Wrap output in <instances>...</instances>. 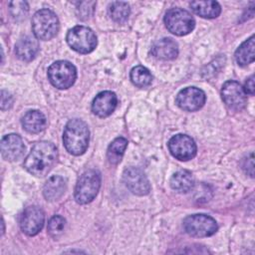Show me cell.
<instances>
[{
  "label": "cell",
  "instance_id": "2e32d148",
  "mask_svg": "<svg viewBox=\"0 0 255 255\" xmlns=\"http://www.w3.org/2000/svg\"><path fill=\"white\" fill-rule=\"evenodd\" d=\"M151 54L159 60H173L178 54L177 43L171 38L159 39L151 46Z\"/></svg>",
  "mask_w": 255,
  "mask_h": 255
},
{
  "label": "cell",
  "instance_id": "7a4b0ae2",
  "mask_svg": "<svg viewBox=\"0 0 255 255\" xmlns=\"http://www.w3.org/2000/svg\"><path fill=\"white\" fill-rule=\"evenodd\" d=\"M90 131L87 124L79 119L69 121L63 133V141L66 149L74 155L83 154L89 145Z\"/></svg>",
  "mask_w": 255,
  "mask_h": 255
},
{
  "label": "cell",
  "instance_id": "d6986e66",
  "mask_svg": "<svg viewBox=\"0 0 255 255\" xmlns=\"http://www.w3.org/2000/svg\"><path fill=\"white\" fill-rule=\"evenodd\" d=\"M66 190V182L63 177L59 175L51 176L43 187V195L48 201H55L59 199Z\"/></svg>",
  "mask_w": 255,
  "mask_h": 255
},
{
  "label": "cell",
  "instance_id": "ac0fdd59",
  "mask_svg": "<svg viewBox=\"0 0 255 255\" xmlns=\"http://www.w3.org/2000/svg\"><path fill=\"white\" fill-rule=\"evenodd\" d=\"M190 8L198 16L207 19L216 18L221 12V6L219 3L212 0L192 1L190 2Z\"/></svg>",
  "mask_w": 255,
  "mask_h": 255
},
{
  "label": "cell",
  "instance_id": "9a60e30c",
  "mask_svg": "<svg viewBox=\"0 0 255 255\" xmlns=\"http://www.w3.org/2000/svg\"><path fill=\"white\" fill-rule=\"evenodd\" d=\"M118 104V99L115 93L111 91L101 92L96 96L92 104L93 113L100 117L106 118L112 115Z\"/></svg>",
  "mask_w": 255,
  "mask_h": 255
},
{
  "label": "cell",
  "instance_id": "4fadbf2b",
  "mask_svg": "<svg viewBox=\"0 0 255 255\" xmlns=\"http://www.w3.org/2000/svg\"><path fill=\"white\" fill-rule=\"evenodd\" d=\"M128 189L136 195H146L150 191V183L144 172L137 167H128L123 174Z\"/></svg>",
  "mask_w": 255,
  "mask_h": 255
},
{
  "label": "cell",
  "instance_id": "603a6c76",
  "mask_svg": "<svg viewBox=\"0 0 255 255\" xmlns=\"http://www.w3.org/2000/svg\"><path fill=\"white\" fill-rule=\"evenodd\" d=\"M128 146V140L125 137H117L114 139L108 147L107 157L111 164H118L125 153Z\"/></svg>",
  "mask_w": 255,
  "mask_h": 255
},
{
  "label": "cell",
  "instance_id": "52a82bcc",
  "mask_svg": "<svg viewBox=\"0 0 255 255\" xmlns=\"http://www.w3.org/2000/svg\"><path fill=\"white\" fill-rule=\"evenodd\" d=\"M48 78L54 87L65 90L74 85L77 78V71L72 63L68 61H57L49 67Z\"/></svg>",
  "mask_w": 255,
  "mask_h": 255
},
{
  "label": "cell",
  "instance_id": "4316f807",
  "mask_svg": "<svg viewBox=\"0 0 255 255\" xmlns=\"http://www.w3.org/2000/svg\"><path fill=\"white\" fill-rule=\"evenodd\" d=\"M28 4L25 1H12L9 3L10 13L16 19L19 17H25L28 12Z\"/></svg>",
  "mask_w": 255,
  "mask_h": 255
},
{
  "label": "cell",
  "instance_id": "7c38bea8",
  "mask_svg": "<svg viewBox=\"0 0 255 255\" xmlns=\"http://www.w3.org/2000/svg\"><path fill=\"white\" fill-rule=\"evenodd\" d=\"M44 220L45 215L40 207L29 206L24 209L20 216V227L25 234L34 236L43 228Z\"/></svg>",
  "mask_w": 255,
  "mask_h": 255
},
{
  "label": "cell",
  "instance_id": "484cf974",
  "mask_svg": "<svg viewBox=\"0 0 255 255\" xmlns=\"http://www.w3.org/2000/svg\"><path fill=\"white\" fill-rule=\"evenodd\" d=\"M66 221L65 219L60 215H54L48 222V233L54 237H59L65 228Z\"/></svg>",
  "mask_w": 255,
  "mask_h": 255
},
{
  "label": "cell",
  "instance_id": "cb8c5ba5",
  "mask_svg": "<svg viewBox=\"0 0 255 255\" xmlns=\"http://www.w3.org/2000/svg\"><path fill=\"white\" fill-rule=\"evenodd\" d=\"M130 80L133 85L138 88H145L150 85L152 76L143 66H135L130 71Z\"/></svg>",
  "mask_w": 255,
  "mask_h": 255
},
{
  "label": "cell",
  "instance_id": "8992f818",
  "mask_svg": "<svg viewBox=\"0 0 255 255\" xmlns=\"http://www.w3.org/2000/svg\"><path fill=\"white\" fill-rule=\"evenodd\" d=\"M66 39L69 46L81 54L91 53L97 46V37L95 33L86 26L73 27L68 31Z\"/></svg>",
  "mask_w": 255,
  "mask_h": 255
},
{
  "label": "cell",
  "instance_id": "30bf717a",
  "mask_svg": "<svg viewBox=\"0 0 255 255\" xmlns=\"http://www.w3.org/2000/svg\"><path fill=\"white\" fill-rule=\"evenodd\" d=\"M221 97L224 104L233 111H241L247 103L246 93L243 87L236 81H227L221 89Z\"/></svg>",
  "mask_w": 255,
  "mask_h": 255
},
{
  "label": "cell",
  "instance_id": "f546056e",
  "mask_svg": "<svg viewBox=\"0 0 255 255\" xmlns=\"http://www.w3.org/2000/svg\"><path fill=\"white\" fill-rule=\"evenodd\" d=\"M244 92L246 94L249 95H254V91H255V86H254V75H251L245 82V86H244Z\"/></svg>",
  "mask_w": 255,
  "mask_h": 255
},
{
  "label": "cell",
  "instance_id": "d4e9b609",
  "mask_svg": "<svg viewBox=\"0 0 255 255\" xmlns=\"http://www.w3.org/2000/svg\"><path fill=\"white\" fill-rule=\"evenodd\" d=\"M109 13L114 21L125 22L129 15V6L127 2L115 1L109 6Z\"/></svg>",
  "mask_w": 255,
  "mask_h": 255
},
{
  "label": "cell",
  "instance_id": "5b68a950",
  "mask_svg": "<svg viewBox=\"0 0 255 255\" xmlns=\"http://www.w3.org/2000/svg\"><path fill=\"white\" fill-rule=\"evenodd\" d=\"M164 23L168 31L176 36L189 34L195 26V21L191 14L181 8L169 9L165 13Z\"/></svg>",
  "mask_w": 255,
  "mask_h": 255
},
{
  "label": "cell",
  "instance_id": "6da1fadb",
  "mask_svg": "<svg viewBox=\"0 0 255 255\" xmlns=\"http://www.w3.org/2000/svg\"><path fill=\"white\" fill-rule=\"evenodd\" d=\"M58 157L56 146L50 141H39L35 143L24 160V167L31 174L41 177L45 176L55 165Z\"/></svg>",
  "mask_w": 255,
  "mask_h": 255
},
{
  "label": "cell",
  "instance_id": "3957f363",
  "mask_svg": "<svg viewBox=\"0 0 255 255\" xmlns=\"http://www.w3.org/2000/svg\"><path fill=\"white\" fill-rule=\"evenodd\" d=\"M32 30L37 39L50 40L59 31L58 17L50 9H41L33 15Z\"/></svg>",
  "mask_w": 255,
  "mask_h": 255
},
{
  "label": "cell",
  "instance_id": "44dd1931",
  "mask_svg": "<svg viewBox=\"0 0 255 255\" xmlns=\"http://www.w3.org/2000/svg\"><path fill=\"white\" fill-rule=\"evenodd\" d=\"M170 186L173 190L179 193H186L194 186V178L190 171L179 170L175 172L170 178Z\"/></svg>",
  "mask_w": 255,
  "mask_h": 255
},
{
  "label": "cell",
  "instance_id": "8fae6325",
  "mask_svg": "<svg viewBox=\"0 0 255 255\" xmlns=\"http://www.w3.org/2000/svg\"><path fill=\"white\" fill-rule=\"evenodd\" d=\"M205 94L196 87H187L181 90L176 96V105L183 111L195 112L205 104Z\"/></svg>",
  "mask_w": 255,
  "mask_h": 255
},
{
  "label": "cell",
  "instance_id": "5bb4252c",
  "mask_svg": "<svg viewBox=\"0 0 255 255\" xmlns=\"http://www.w3.org/2000/svg\"><path fill=\"white\" fill-rule=\"evenodd\" d=\"M25 151V145L20 135L9 133L1 139V154L4 159L15 161L21 158Z\"/></svg>",
  "mask_w": 255,
  "mask_h": 255
},
{
  "label": "cell",
  "instance_id": "e0dca14e",
  "mask_svg": "<svg viewBox=\"0 0 255 255\" xmlns=\"http://www.w3.org/2000/svg\"><path fill=\"white\" fill-rule=\"evenodd\" d=\"M39 52V43L36 38L25 36L18 40L15 45L16 56L22 61H32Z\"/></svg>",
  "mask_w": 255,
  "mask_h": 255
},
{
  "label": "cell",
  "instance_id": "f1b7e54d",
  "mask_svg": "<svg viewBox=\"0 0 255 255\" xmlns=\"http://www.w3.org/2000/svg\"><path fill=\"white\" fill-rule=\"evenodd\" d=\"M12 105V96L6 92V91H2L1 92V109L4 111L6 109H9Z\"/></svg>",
  "mask_w": 255,
  "mask_h": 255
},
{
  "label": "cell",
  "instance_id": "ffe728a7",
  "mask_svg": "<svg viewBox=\"0 0 255 255\" xmlns=\"http://www.w3.org/2000/svg\"><path fill=\"white\" fill-rule=\"evenodd\" d=\"M46 118L45 116L36 110L27 112L22 118V126L25 130L30 133H38L46 128Z\"/></svg>",
  "mask_w": 255,
  "mask_h": 255
},
{
  "label": "cell",
  "instance_id": "277c9868",
  "mask_svg": "<svg viewBox=\"0 0 255 255\" xmlns=\"http://www.w3.org/2000/svg\"><path fill=\"white\" fill-rule=\"evenodd\" d=\"M101 186V175L98 171L90 169L85 171L78 179L75 187V199L80 204H87L94 200Z\"/></svg>",
  "mask_w": 255,
  "mask_h": 255
},
{
  "label": "cell",
  "instance_id": "ba28073f",
  "mask_svg": "<svg viewBox=\"0 0 255 255\" xmlns=\"http://www.w3.org/2000/svg\"><path fill=\"white\" fill-rule=\"evenodd\" d=\"M183 228L187 234L193 237H207L217 231L216 221L206 214L188 215L183 220Z\"/></svg>",
  "mask_w": 255,
  "mask_h": 255
},
{
  "label": "cell",
  "instance_id": "7402d4cb",
  "mask_svg": "<svg viewBox=\"0 0 255 255\" xmlns=\"http://www.w3.org/2000/svg\"><path fill=\"white\" fill-rule=\"evenodd\" d=\"M254 47H255V41H254V36L252 35L249 39L244 41L237 48L235 52V60L238 63V65L247 66L248 64L254 61V58H255Z\"/></svg>",
  "mask_w": 255,
  "mask_h": 255
},
{
  "label": "cell",
  "instance_id": "9c48e42d",
  "mask_svg": "<svg viewBox=\"0 0 255 255\" xmlns=\"http://www.w3.org/2000/svg\"><path fill=\"white\" fill-rule=\"evenodd\" d=\"M168 149L173 157L178 160L186 161L195 156L197 148L194 140L190 136L178 133L169 139Z\"/></svg>",
  "mask_w": 255,
  "mask_h": 255
},
{
  "label": "cell",
  "instance_id": "83f0119b",
  "mask_svg": "<svg viewBox=\"0 0 255 255\" xmlns=\"http://www.w3.org/2000/svg\"><path fill=\"white\" fill-rule=\"evenodd\" d=\"M96 5L95 2L93 1H89V2H80L79 6L77 8V13H78V17L80 19H88L90 17V15L93 13L94 11V6Z\"/></svg>",
  "mask_w": 255,
  "mask_h": 255
}]
</instances>
